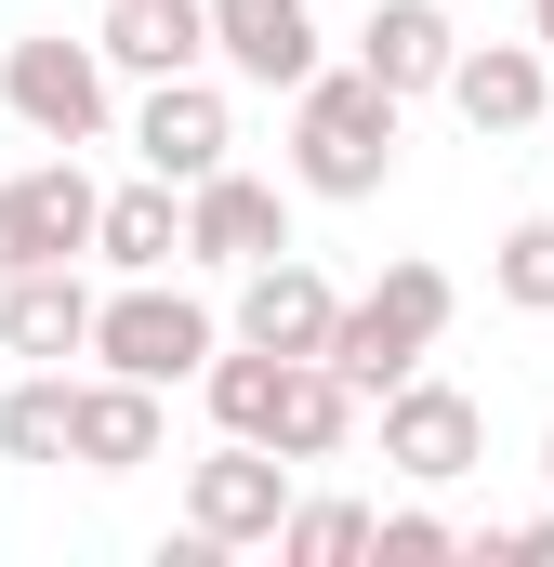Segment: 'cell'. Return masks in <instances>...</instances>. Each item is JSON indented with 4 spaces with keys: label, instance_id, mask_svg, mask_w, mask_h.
<instances>
[{
    "label": "cell",
    "instance_id": "cell-15",
    "mask_svg": "<svg viewBox=\"0 0 554 567\" xmlns=\"http://www.w3.org/2000/svg\"><path fill=\"white\" fill-rule=\"evenodd\" d=\"M93 265H120V278H172L185 265V185H106L93 198Z\"/></svg>",
    "mask_w": 554,
    "mask_h": 567
},
{
    "label": "cell",
    "instance_id": "cell-2",
    "mask_svg": "<svg viewBox=\"0 0 554 567\" xmlns=\"http://www.w3.org/2000/svg\"><path fill=\"white\" fill-rule=\"evenodd\" d=\"M449 303H462V290H449V265H383L370 290H343V317H330V343H317V357H330V370L357 383V410H370L383 383H410L422 357H435Z\"/></svg>",
    "mask_w": 554,
    "mask_h": 567
},
{
    "label": "cell",
    "instance_id": "cell-10",
    "mask_svg": "<svg viewBox=\"0 0 554 567\" xmlns=\"http://www.w3.org/2000/svg\"><path fill=\"white\" fill-rule=\"evenodd\" d=\"M330 317H343V290L317 278L304 251L238 265V343H265V357H317V343H330Z\"/></svg>",
    "mask_w": 554,
    "mask_h": 567
},
{
    "label": "cell",
    "instance_id": "cell-16",
    "mask_svg": "<svg viewBox=\"0 0 554 567\" xmlns=\"http://www.w3.org/2000/svg\"><path fill=\"white\" fill-rule=\"evenodd\" d=\"M93 53H106V80H172V66L212 53V13H198V0H106Z\"/></svg>",
    "mask_w": 554,
    "mask_h": 567
},
{
    "label": "cell",
    "instance_id": "cell-14",
    "mask_svg": "<svg viewBox=\"0 0 554 567\" xmlns=\"http://www.w3.org/2000/svg\"><path fill=\"white\" fill-rule=\"evenodd\" d=\"M93 172H80V145L66 158H40V172H13V265H80L93 251Z\"/></svg>",
    "mask_w": 554,
    "mask_h": 567
},
{
    "label": "cell",
    "instance_id": "cell-25",
    "mask_svg": "<svg viewBox=\"0 0 554 567\" xmlns=\"http://www.w3.org/2000/svg\"><path fill=\"white\" fill-rule=\"evenodd\" d=\"M529 40H542V53H554V0H529Z\"/></svg>",
    "mask_w": 554,
    "mask_h": 567
},
{
    "label": "cell",
    "instance_id": "cell-11",
    "mask_svg": "<svg viewBox=\"0 0 554 567\" xmlns=\"http://www.w3.org/2000/svg\"><path fill=\"white\" fill-rule=\"evenodd\" d=\"M80 343H93V278H80V265H13V278H0V357L66 370Z\"/></svg>",
    "mask_w": 554,
    "mask_h": 567
},
{
    "label": "cell",
    "instance_id": "cell-6",
    "mask_svg": "<svg viewBox=\"0 0 554 567\" xmlns=\"http://www.w3.org/2000/svg\"><path fill=\"white\" fill-rule=\"evenodd\" d=\"M277 515H290V462H277L265 435H225L212 462H185V528H198L212 555L277 542Z\"/></svg>",
    "mask_w": 554,
    "mask_h": 567
},
{
    "label": "cell",
    "instance_id": "cell-18",
    "mask_svg": "<svg viewBox=\"0 0 554 567\" xmlns=\"http://www.w3.org/2000/svg\"><path fill=\"white\" fill-rule=\"evenodd\" d=\"M357 435V383L330 357H277V410H265V449L277 462H330Z\"/></svg>",
    "mask_w": 554,
    "mask_h": 567
},
{
    "label": "cell",
    "instance_id": "cell-5",
    "mask_svg": "<svg viewBox=\"0 0 554 567\" xmlns=\"http://www.w3.org/2000/svg\"><path fill=\"white\" fill-rule=\"evenodd\" d=\"M383 462H397L410 488H462V475L489 462V410H475L462 383L410 370V383H383Z\"/></svg>",
    "mask_w": 554,
    "mask_h": 567
},
{
    "label": "cell",
    "instance_id": "cell-12",
    "mask_svg": "<svg viewBox=\"0 0 554 567\" xmlns=\"http://www.w3.org/2000/svg\"><path fill=\"white\" fill-rule=\"evenodd\" d=\"M198 13H212V53L252 93H304L317 80V13L304 0H198Z\"/></svg>",
    "mask_w": 554,
    "mask_h": 567
},
{
    "label": "cell",
    "instance_id": "cell-17",
    "mask_svg": "<svg viewBox=\"0 0 554 567\" xmlns=\"http://www.w3.org/2000/svg\"><path fill=\"white\" fill-rule=\"evenodd\" d=\"M449 53H462V27H449V0H383L370 27H357V66L410 106V93H435L449 80Z\"/></svg>",
    "mask_w": 554,
    "mask_h": 567
},
{
    "label": "cell",
    "instance_id": "cell-4",
    "mask_svg": "<svg viewBox=\"0 0 554 567\" xmlns=\"http://www.w3.org/2000/svg\"><path fill=\"white\" fill-rule=\"evenodd\" d=\"M0 106H13L40 145H93V133H106V53L66 40V27H40V40L0 53Z\"/></svg>",
    "mask_w": 554,
    "mask_h": 567
},
{
    "label": "cell",
    "instance_id": "cell-8",
    "mask_svg": "<svg viewBox=\"0 0 554 567\" xmlns=\"http://www.w3.org/2000/svg\"><path fill=\"white\" fill-rule=\"evenodd\" d=\"M225 145H238V106H225L198 66L145 80V106H133V158L158 172V185H198V172H225Z\"/></svg>",
    "mask_w": 554,
    "mask_h": 567
},
{
    "label": "cell",
    "instance_id": "cell-23",
    "mask_svg": "<svg viewBox=\"0 0 554 567\" xmlns=\"http://www.w3.org/2000/svg\"><path fill=\"white\" fill-rule=\"evenodd\" d=\"M502 555H554V515H529V528H489Z\"/></svg>",
    "mask_w": 554,
    "mask_h": 567
},
{
    "label": "cell",
    "instance_id": "cell-1",
    "mask_svg": "<svg viewBox=\"0 0 554 567\" xmlns=\"http://www.w3.org/2000/svg\"><path fill=\"white\" fill-rule=\"evenodd\" d=\"M397 93L370 80V66H317L304 93H290V185L304 198H383L397 185Z\"/></svg>",
    "mask_w": 554,
    "mask_h": 567
},
{
    "label": "cell",
    "instance_id": "cell-3",
    "mask_svg": "<svg viewBox=\"0 0 554 567\" xmlns=\"http://www.w3.org/2000/svg\"><path fill=\"white\" fill-rule=\"evenodd\" d=\"M225 343V317L198 303V290H172V278H120V290H93V343L80 357H106L120 383H198V357Z\"/></svg>",
    "mask_w": 554,
    "mask_h": 567
},
{
    "label": "cell",
    "instance_id": "cell-24",
    "mask_svg": "<svg viewBox=\"0 0 554 567\" xmlns=\"http://www.w3.org/2000/svg\"><path fill=\"white\" fill-rule=\"evenodd\" d=\"M0 278H13V185H0Z\"/></svg>",
    "mask_w": 554,
    "mask_h": 567
},
{
    "label": "cell",
    "instance_id": "cell-9",
    "mask_svg": "<svg viewBox=\"0 0 554 567\" xmlns=\"http://www.w3.org/2000/svg\"><path fill=\"white\" fill-rule=\"evenodd\" d=\"M449 106H462V133H542V106H554V53L542 40H462L449 53V80H435Z\"/></svg>",
    "mask_w": 554,
    "mask_h": 567
},
{
    "label": "cell",
    "instance_id": "cell-20",
    "mask_svg": "<svg viewBox=\"0 0 554 567\" xmlns=\"http://www.w3.org/2000/svg\"><path fill=\"white\" fill-rule=\"evenodd\" d=\"M66 370H27L13 396H0V462H66Z\"/></svg>",
    "mask_w": 554,
    "mask_h": 567
},
{
    "label": "cell",
    "instance_id": "cell-13",
    "mask_svg": "<svg viewBox=\"0 0 554 567\" xmlns=\"http://www.w3.org/2000/svg\"><path fill=\"white\" fill-rule=\"evenodd\" d=\"M158 383H120V370H106V383H80V396H66V462H80V475H145V462H158Z\"/></svg>",
    "mask_w": 554,
    "mask_h": 567
},
{
    "label": "cell",
    "instance_id": "cell-19",
    "mask_svg": "<svg viewBox=\"0 0 554 567\" xmlns=\"http://www.w3.org/2000/svg\"><path fill=\"white\" fill-rule=\"evenodd\" d=\"M277 555H290V567H357V555H370V502H304V488H290Z\"/></svg>",
    "mask_w": 554,
    "mask_h": 567
},
{
    "label": "cell",
    "instance_id": "cell-7",
    "mask_svg": "<svg viewBox=\"0 0 554 567\" xmlns=\"http://www.w3.org/2000/svg\"><path fill=\"white\" fill-rule=\"evenodd\" d=\"M265 251H290V185H265V172H198L185 185V265H212V278H238V265H265Z\"/></svg>",
    "mask_w": 554,
    "mask_h": 567
},
{
    "label": "cell",
    "instance_id": "cell-22",
    "mask_svg": "<svg viewBox=\"0 0 554 567\" xmlns=\"http://www.w3.org/2000/svg\"><path fill=\"white\" fill-rule=\"evenodd\" d=\"M370 555H383V567H449V555H462V528L410 502V515H370Z\"/></svg>",
    "mask_w": 554,
    "mask_h": 567
},
{
    "label": "cell",
    "instance_id": "cell-26",
    "mask_svg": "<svg viewBox=\"0 0 554 567\" xmlns=\"http://www.w3.org/2000/svg\"><path fill=\"white\" fill-rule=\"evenodd\" d=\"M542 475H554V435H542Z\"/></svg>",
    "mask_w": 554,
    "mask_h": 567
},
{
    "label": "cell",
    "instance_id": "cell-21",
    "mask_svg": "<svg viewBox=\"0 0 554 567\" xmlns=\"http://www.w3.org/2000/svg\"><path fill=\"white\" fill-rule=\"evenodd\" d=\"M489 290H502L515 317H554V212L502 225V251H489Z\"/></svg>",
    "mask_w": 554,
    "mask_h": 567
}]
</instances>
